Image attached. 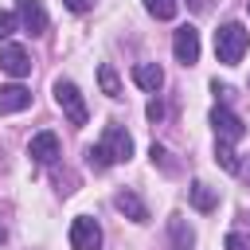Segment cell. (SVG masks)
<instances>
[{
  "instance_id": "6da1fadb",
  "label": "cell",
  "mask_w": 250,
  "mask_h": 250,
  "mask_svg": "<svg viewBox=\"0 0 250 250\" xmlns=\"http://www.w3.org/2000/svg\"><path fill=\"white\" fill-rule=\"evenodd\" d=\"M246 47H250V31L242 23H223L215 31V55H219L223 66H238L242 55H246Z\"/></svg>"
},
{
  "instance_id": "7a4b0ae2",
  "label": "cell",
  "mask_w": 250,
  "mask_h": 250,
  "mask_svg": "<svg viewBox=\"0 0 250 250\" xmlns=\"http://www.w3.org/2000/svg\"><path fill=\"white\" fill-rule=\"evenodd\" d=\"M55 105L62 109V117L70 121V125H86V102H82V94H78V86L70 82V78H59L55 82Z\"/></svg>"
},
{
  "instance_id": "3957f363",
  "label": "cell",
  "mask_w": 250,
  "mask_h": 250,
  "mask_svg": "<svg viewBox=\"0 0 250 250\" xmlns=\"http://www.w3.org/2000/svg\"><path fill=\"white\" fill-rule=\"evenodd\" d=\"M98 148L105 152V160H109V164H125V160L133 156V137H129L121 125H105V129H102Z\"/></svg>"
},
{
  "instance_id": "277c9868",
  "label": "cell",
  "mask_w": 250,
  "mask_h": 250,
  "mask_svg": "<svg viewBox=\"0 0 250 250\" xmlns=\"http://www.w3.org/2000/svg\"><path fill=\"white\" fill-rule=\"evenodd\" d=\"M211 129H215V141H223V145H234V141H242V137H246L242 117H238V113H230L227 105H215V109H211Z\"/></svg>"
},
{
  "instance_id": "5b68a950",
  "label": "cell",
  "mask_w": 250,
  "mask_h": 250,
  "mask_svg": "<svg viewBox=\"0 0 250 250\" xmlns=\"http://www.w3.org/2000/svg\"><path fill=\"white\" fill-rule=\"evenodd\" d=\"M172 55H176V62H184V66H195V62H199V31H195L191 23H184V27L172 31Z\"/></svg>"
},
{
  "instance_id": "8992f818",
  "label": "cell",
  "mask_w": 250,
  "mask_h": 250,
  "mask_svg": "<svg viewBox=\"0 0 250 250\" xmlns=\"http://www.w3.org/2000/svg\"><path fill=\"white\" fill-rule=\"evenodd\" d=\"M16 20H20L23 31L43 35L47 31V8H43V0H16Z\"/></svg>"
},
{
  "instance_id": "52a82bcc",
  "label": "cell",
  "mask_w": 250,
  "mask_h": 250,
  "mask_svg": "<svg viewBox=\"0 0 250 250\" xmlns=\"http://www.w3.org/2000/svg\"><path fill=\"white\" fill-rule=\"evenodd\" d=\"M102 246V227L86 215H78L70 223V250H98Z\"/></svg>"
},
{
  "instance_id": "ba28073f",
  "label": "cell",
  "mask_w": 250,
  "mask_h": 250,
  "mask_svg": "<svg viewBox=\"0 0 250 250\" xmlns=\"http://www.w3.org/2000/svg\"><path fill=\"white\" fill-rule=\"evenodd\" d=\"M0 70H8L12 78H23V74H31V55L20 43H4L0 47Z\"/></svg>"
},
{
  "instance_id": "9c48e42d",
  "label": "cell",
  "mask_w": 250,
  "mask_h": 250,
  "mask_svg": "<svg viewBox=\"0 0 250 250\" xmlns=\"http://www.w3.org/2000/svg\"><path fill=\"white\" fill-rule=\"evenodd\" d=\"M27 156H31L35 164H55V160H59V137H55V133H35V137L27 141Z\"/></svg>"
},
{
  "instance_id": "30bf717a",
  "label": "cell",
  "mask_w": 250,
  "mask_h": 250,
  "mask_svg": "<svg viewBox=\"0 0 250 250\" xmlns=\"http://www.w3.org/2000/svg\"><path fill=\"white\" fill-rule=\"evenodd\" d=\"M113 207L125 215V219H133V223H148V207L141 203V195L137 191H129V188H121L117 195H113Z\"/></svg>"
},
{
  "instance_id": "8fae6325",
  "label": "cell",
  "mask_w": 250,
  "mask_h": 250,
  "mask_svg": "<svg viewBox=\"0 0 250 250\" xmlns=\"http://www.w3.org/2000/svg\"><path fill=\"white\" fill-rule=\"evenodd\" d=\"M31 105V90L12 82V86H0V113H20Z\"/></svg>"
},
{
  "instance_id": "7c38bea8",
  "label": "cell",
  "mask_w": 250,
  "mask_h": 250,
  "mask_svg": "<svg viewBox=\"0 0 250 250\" xmlns=\"http://www.w3.org/2000/svg\"><path fill=\"white\" fill-rule=\"evenodd\" d=\"M168 242H172V250H191L195 246V230L188 227L184 215H172L168 219Z\"/></svg>"
},
{
  "instance_id": "4fadbf2b",
  "label": "cell",
  "mask_w": 250,
  "mask_h": 250,
  "mask_svg": "<svg viewBox=\"0 0 250 250\" xmlns=\"http://www.w3.org/2000/svg\"><path fill=\"white\" fill-rule=\"evenodd\" d=\"M133 82H137L141 90H152V94H156L160 82H164V70H160L156 62H137V66H133Z\"/></svg>"
},
{
  "instance_id": "5bb4252c",
  "label": "cell",
  "mask_w": 250,
  "mask_h": 250,
  "mask_svg": "<svg viewBox=\"0 0 250 250\" xmlns=\"http://www.w3.org/2000/svg\"><path fill=\"white\" fill-rule=\"evenodd\" d=\"M188 195H191V207H195V211H203V215H207V211H215V207H219V191H215V188H207V184H203V180H195V184H191V191H188Z\"/></svg>"
},
{
  "instance_id": "9a60e30c",
  "label": "cell",
  "mask_w": 250,
  "mask_h": 250,
  "mask_svg": "<svg viewBox=\"0 0 250 250\" xmlns=\"http://www.w3.org/2000/svg\"><path fill=\"white\" fill-rule=\"evenodd\" d=\"M98 82H102V94L121 98V78H117V70H113L109 62H102V66H98Z\"/></svg>"
},
{
  "instance_id": "2e32d148",
  "label": "cell",
  "mask_w": 250,
  "mask_h": 250,
  "mask_svg": "<svg viewBox=\"0 0 250 250\" xmlns=\"http://www.w3.org/2000/svg\"><path fill=\"white\" fill-rule=\"evenodd\" d=\"M215 160H219L227 172H234V176H238V168H242V164H238V156H234V148H230V145H223V141H215Z\"/></svg>"
},
{
  "instance_id": "e0dca14e",
  "label": "cell",
  "mask_w": 250,
  "mask_h": 250,
  "mask_svg": "<svg viewBox=\"0 0 250 250\" xmlns=\"http://www.w3.org/2000/svg\"><path fill=\"white\" fill-rule=\"evenodd\" d=\"M148 160H152L156 168H164V172H176V168H180V164L172 160V152H168L164 145H152V148H148Z\"/></svg>"
},
{
  "instance_id": "ac0fdd59",
  "label": "cell",
  "mask_w": 250,
  "mask_h": 250,
  "mask_svg": "<svg viewBox=\"0 0 250 250\" xmlns=\"http://www.w3.org/2000/svg\"><path fill=\"white\" fill-rule=\"evenodd\" d=\"M145 12L156 20H172L176 16V0H145Z\"/></svg>"
},
{
  "instance_id": "d6986e66",
  "label": "cell",
  "mask_w": 250,
  "mask_h": 250,
  "mask_svg": "<svg viewBox=\"0 0 250 250\" xmlns=\"http://www.w3.org/2000/svg\"><path fill=\"white\" fill-rule=\"evenodd\" d=\"M223 250H250V234H242V230H230V234L223 238Z\"/></svg>"
},
{
  "instance_id": "ffe728a7",
  "label": "cell",
  "mask_w": 250,
  "mask_h": 250,
  "mask_svg": "<svg viewBox=\"0 0 250 250\" xmlns=\"http://www.w3.org/2000/svg\"><path fill=\"white\" fill-rule=\"evenodd\" d=\"M16 23H20V20H16V12H0V39H8Z\"/></svg>"
},
{
  "instance_id": "44dd1931",
  "label": "cell",
  "mask_w": 250,
  "mask_h": 250,
  "mask_svg": "<svg viewBox=\"0 0 250 250\" xmlns=\"http://www.w3.org/2000/svg\"><path fill=\"white\" fill-rule=\"evenodd\" d=\"M145 113H148V121H160V117H164V105H160V98H152Z\"/></svg>"
},
{
  "instance_id": "7402d4cb",
  "label": "cell",
  "mask_w": 250,
  "mask_h": 250,
  "mask_svg": "<svg viewBox=\"0 0 250 250\" xmlns=\"http://www.w3.org/2000/svg\"><path fill=\"white\" fill-rule=\"evenodd\" d=\"M62 4H66L70 12H86V8H90V0H62Z\"/></svg>"
},
{
  "instance_id": "603a6c76",
  "label": "cell",
  "mask_w": 250,
  "mask_h": 250,
  "mask_svg": "<svg viewBox=\"0 0 250 250\" xmlns=\"http://www.w3.org/2000/svg\"><path fill=\"white\" fill-rule=\"evenodd\" d=\"M188 4H191V12H207L211 8V0H188Z\"/></svg>"
},
{
  "instance_id": "cb8c5ba5",
  "label": "cell",
  "mask_w": 250,
  "mask_h": 250,
  "mask_svg": "<svg viewBox=\"0 0 250 250\" xmlns=\"http://www.w3.org/2000/svg\"><path fill=\"white\" fill-rule=\"evenodd\" d=\"M238 176H242V180L250 184V164H246V168H238Z\"/></svg>"
}]
</instances>
